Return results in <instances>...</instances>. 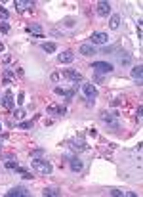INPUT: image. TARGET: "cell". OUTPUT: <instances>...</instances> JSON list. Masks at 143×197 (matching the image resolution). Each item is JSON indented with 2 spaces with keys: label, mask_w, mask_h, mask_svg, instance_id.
<instances>
[{
  "label": "cell",
  "mask_w": 143,
  "mask_h": 197,
  "mask_svg": "<svg viewBox=\"0 0 143 197\" xmlns=\"http://www.w3.org/2000/svg\"><path fill=\"white\" fill-rule=\"evenodd\" d=\"M23 102H25V94H23V92H19V96H17V103H19V105H23Z\"/></svg>",
  "instance_id": "obj_29"
},
{
  "label": "cell",
  "mask_w": 143,
  "mask_h": 197,
  "mask_svg": "<svg viewBox=\"0 0 143 197\" xmlns=\"http://www.w3.org/2000/svg\"><path fill=\"white\" fill-rule=\"evenodd\" d=\"M15 170H17V172H19V174H21V176H23L25 180H31V178H32V174H31V172H29V170H25V168H21V166H17Z\"/></svg>",
  "instance_id": "obj_22"
},
{
  "label": "cell",
  "mask_w": 143,
  "mask_h": 197,
  "mask_svg": "<svg viewBox=\"0 0 143 197\" xmlns=\"http://www.w3.org/2000/svg\"><path fill=\"white\" fill-rule=\"evenodd\" d=\"M32 126V121H25V122H19L17 128H31Z\"/></svg>",
  "instance_id": "obj_28"
},
{
  "label": "cell",
  "mask_w": 143,
  "mask_h": 197,
  "mask_svg": "<svg viewBox=\"0 0 143 197\" xmlns=\"http://www.w3.org/2000/svg\"><path fill=\"white\" fill-rule=\"evenodd\" d=\"M71 149L73 151H82V149H86V142L82 140V138H75V140H71Z\"/></svg>",
  "instance_id": "obj_14"
},
{
  "label": "cell",
  "mask_w": 143,
  "mask_h": 197,
  "mask_svg": "<svg viewBox=\"0 0 143 197\" xmlns=\"http://www.w3.org/2000/svg\"><path fill=\"white\" fill-rule=\"evenodd\" d=\"M8 197H27L29 195V191H27V188H23V186H15V188H12V190L6 193Z\"/></svg>",
  "instance_id": "obj_8"
},
{
  "label": "cell",
  "mask_w": 143,
  "mask_h": 197,
  "mask_svg": "<svg viewBox=\"0 0 143 197\" xmlns=\"http://www.w3.org/2000/svg\"><path fill=\"white\" fill-rule=\"evenodd\" d=\"M117 63L122 65V67H128V65H132V56L128 52H118L117 54Z\"/></svg>",
  "instance_id": "obj_7"
},
{
  "label": "cell",
  "mask_w": 143,
  "mask_h": 197,
  "mask_svg": "<svg viewBox=\"0 0 143 197\" xmlns=\"http://www.w3.org/2000/svg\"><path fill=\"white\" fill-rule=\"evenodd\" d=\"M31 166H32V168H36L40 174H52V165L46 159H42V157L31 159Z\"/></svg>",
  "instance_id": "obj_1"
},
{
  "label": "cell",
  "mask_w": 143,
  "mask_h": 197,
  "mask_svg": "<svg viewBox=\"0 0 143 197\" xmlns=\"http://www.w3.org/2000/svg\"><path fill=\"white\" fill-rule=\"evenodd\" d=\"M113 197H136V193L134 191H128V190H118V188H113L111 191H109Z\"/></svg>",
  "instance_id": "obj_13"
},
{
  "label": "cell",
  "mask_w": 143,
  "mask_h": 197,
  "mask_svg": "<svg viewBox=\"0 0 143 197\" xmlns=\"http://www.w3.org/2000/svg\"><path fill=\"white\" fill-rule=\"evenodd\" d=\"M107 42H109L107 33L95 31V33H92V37H90V44H92V46H105Z\"/></svg>",
  "instance_id": "obj_2"
},
{
  "label": "cell",
  "mask_w": 143,
  "mask_h": 197,
  "mask_svg": "<svg viewBox=\"0 0 143 197\" xmlns=\"http://www.w3.org/2000/svg\"><path fill=\"white\" fill-rule=\"evenodd\" d=\"M141 113H143V107L139 105V107H137V119H141Z\"/></svg>",
  "instance_id": "obj_34"
},
{
  "label": "cell",
  "mask_w": 143,
  "mask_h": 197,
  "mask_svg": "<svg viewBox=\"0 0 143 197\" xmlns=\"http://www.w3.org/2000/svg\"><path fill=\"white\" fill-rule=\"evenodd\" d=\"M0 128H2V124H0Z\"/></svg>",
  "instance_id": "obj_37"
},
{
  "label": "cell",
  "mask_w": 143,
  "mask_h": 197,
  "mask_svg": "<svg viewBox=\"0 0 143 197\" xmlns=\"http://www.w3.org/2000/svg\"><path fill=\"white\" fill-rule=\"evenodd\" d=\"M4 166H6V168H10V170H15V168H17L19 165H17V163H15V161L12 159V157H10V159H8L6 163H4Z\"/></svg>",
  "instance_id": "obj_23"
},
{
  "label": "cell",
  "mask_w": 143,
  "mask_h": 197,
  "mask_svg": "<svg viewBox=\"0 0 143 197\" xmlns=\"http://www.w3.org/2000/svg\"><path fill=\"white\" fill-rule=\"evenodd\" d=\"M118 25H120V15H118V13H115V15L111 17V23H109V27H111L113 31H117Z\"/></svg>",
  "instance_id": "obj_21"
},
{
  "label": "cell",
  "mask_w": 143,
  "mask_h": 197,
  "mask_svg": "<svg viewBox=\"0 0 143 197\" xmlns=\"http://www.w3.org/2000/svg\"><path fill=\"white\" fill-rule=\"evenodd\" d=\"M92 69L99 75V73H105V75H109V73H113L115 71V67H113V63H109V61H93L92 63Z\"/></svg>",
  "instance_id": "obj_3"
},
{
  "label": "cell",
  "mask_w": 143,
  "mask_h": 197,
  "mask_svg": "<svg viewBox=\"0 0 143 197\" xmlns=\"http://www.w3.org/2000/svg\"><path fill=\"white\" fill-rule=\"evenodd\" d=\"M0 147H2V146H0Z\"/></svg>",
  "instance_id": "obj_38"
},
{
  "label": "cell",
  "mask_w": 143,
  "mask_h": 197,
  "mask_svg": "<svg viewBox=\"0 0 143 197\" xmlns=\"http://www.w3.org/2000/svg\"><path fill=\"white\" fill-rule=\"evenodd\" d=\"M101 121L105 122L109 128H113V130H118V115L117 113H101Z\"/></svg>",
  "instance_id": "obj_4"
},
{
  "label": "cell",
  "mask_w": 143,
  "mask_h": 197,
  "mask_svg": "<svg viewBox=\"0 0 143 197\" xmlns=\"http://www.w3.org/2000/svg\"><path fill=\"white\" fill-rule=\"evenodd\" d=\"M56 94H61V96H65V90H63V88H59V86H57V88H56Z\"/></svg>",
  "instance_id": "obj_33"
},
{
  "label": "cell",
  "mask_w": 143,
  "mask_h": 197,
  "mask_svg": "<svg viewBox=\"0 0 143 197\" xmlns=\"http://www.w3.org/2000/svg\"><path fill=\"white\" fill-rule=\"evenodd\" d=\"M0 103H2L6 109H13V105H15V100H13L12 90H6V94L0 98Z\"/></svg>",
  "instance_id": "obj_6"
},
{
  "label": "cell",
  "mask_w": 143,
  "mask_h": 197,
  "mask_svg": "<svg viewBox=\"0 0 143 197\" xmlns=\"http://www.w3.org/2000/svg\"><path fill=\"white\" fill-rule=\"evenodd\" d=\"M13 4H15V8H17L19 12H23V10H25V8H32V6H34V4H32V2H23V0H15V2H13Z\"/></svg>",
  "instance_id": "obj_20"
},
{
  "label": "cell",
  "mask_w": 143,
  "mask_h": 197,
  "mask_svg": "<svg viewBox=\"0 0 143 197\" xmlns=\"http://www.w3.org/2000/svg\"><path fill=\"white\" fill-rule=\"evenodd\" d=\"M2 52H4V44H2V42H0V54H2Z\"/></svg>",
  "instance_id": "obj_36"
},
{
  "label": "cell",
  "mask_w": 143,
  "mask_h": 197,
  "mask_svg": "<svg viewBox=\"0 0 143 197\" xmlns=\"http://www.w3.org/2000/svg\"><path fill=\"white\" fill-rule=\"evenodd\" d=\"M78 54H82V56H93V54H95V46H92L90 42H88V44H82L80 48H78Z\"/></svg>",
  "instance_id": "obj_16"
},
{
  "label": "cell",
  "mask_w": 143,
  "mask_h": 197,
  "mask_svg": "<svg viewBox=\"0 0 143 197\" xmlns=\"http://www.w3.org/2000/svg\"><path fill=\"white\" fill-rule=\"evenodd\" d=\"M27 31L31 33V35H34V37L42 38V33H44V29H42V25H38V23H31V25H27Z\"/></svg>",
  "instance_id": "obj_15"
},
{
  "label": "cell",
  "mask_w": 143,
  "mask_h": 197,
  "mask_svg": "<svg viewBox=\"0 0 143 197\" xmlns=\"http://www.w3.org/2000/svg\"><path fill=\"white\" fill-rule=\"evenodd\" d=\"M82 94L86 96V100H93V98H97V88L92 83H84L82 84Z\"/></svg>",
  "instance_id": "obj_5"
},
{
  "label": "cell",
  "mask_w": 143,
  "mask_h": 197,
  "mask_svg": "<svg viewBox=\"0 0 143 197\" xmlns=\"http://www.w3.org/2000/svg\"><path fill=\"white\" fill-rule=\"evenodd\" d=\"M57 61H59V63H73V61H75V54H73L71 50L63 52V54L57 56Z\"/></svg>",
  "instance_id": "obj_11"
},
{
  "label": "cell",
  "mask_w": 143,
  "mask_h": 197,
  "mask_svg": "<svg viewBox=\"0 0 143 197\" xmlns=\"http://www.w3.org/2000/svg\"><path fill=\"white\" fill-rule=\"evenodd\" d=\"M42 195L44 197H57V195H61V191L57 190V188H44Z\"/></svg>",
  "instance_id": "obj_18"
},
{
  "label": "cell",
  "mask_w": 143,
  "mask_h": 197,
  "mask_svg": "<svg viewBox=\"0 0 143 197\" xmlns=\"http://www.w3.org/2000/svg\"><path fill=\"white\" fill-rule=\"evenodd\" d=\"M42 155H44V149H32V151H31V157H32V159L42 157Z\"/></svg>",
  "instance_id": "obj_25"
},
{
  "label": "cell",
  "mask_w": 143,
  "mask_h": 197,
  "mask_svg": "<svg viewBox=\"0 0 143 197\" xmlns=\"http://www.w3.org/2000/svg\"><path fill=\"white\" fill-rule=\"evenodd\" d=\"M109 13H111V4H109V2H105V0L97 2V15H101V17H107Z\"/></svg>",
  "instance_id": "obj_9"
},
{
  "label": "cell",
  "mask_w": 143,
  "mask_h": 197,
  "mask_svg": "<svg viewBox=\"0 0 143 197\" xmlns=\"http://www.w3.org/2000/svg\"><path fill=\"white\" fill-rule=\"evenodd\" d=\"M65 25H67V27H73V25H75V19H73V17H67V19H65Z\"/></svg>",
  "instance_id": "obj_31"
},
{
  "label": "cell",
  "mask_w": 143,
  "mask_h": 197,
  "mask_svg": "<svg viewBox=\"0 0 143 197\" xmlns=\"http://www.w3.org/2000/svg\"><path fill=\"white\" fill-rule=\"evenodd\" d=\"M73 96H75V90H65V98H67V100H71Z\"/></svg>",
  "instance_id": "obj_30"
},
{
  "label": "cell",
  "mask_w": 143,
  "mask_h": 197,
  "mask_svg": "<svg viewBox=\"0 0 143 197\" xmlns=\"http://www.w3.org/2000/svg\"><path fill=\"white\" fill-rule=\"evenodd\" d=\"M132 79H134V81H137V84L141 83V79H143V67L141 65H136V67H134V69H132Z\"/></svg>",
  "instance_id": "obj_17"
},
{
  "label": "cell",
  "mask_w": 143,
  "mask_h": 197,
  "mask_svg": "<svg viewBox=\"0 0 143 197\" xmlns=\"http://www.w3.org/2000/svg\"><path fill=\"white\" fill-rule=\"evenodd\" d=\"M42 50L46 52V54H54V52L57 50V44H56V42H44V44H42Z\"/></svg>",
  "instance_id": "obj_19"
},
{
  "label": "cell",
  "mask_w": 143,
  "mask_h": 197,
  "mask_svg": "<svg viewBox=\"0 0 143 197\" xmlns=\"http://www.w3.org/2000/svg\"><path fill=\"white\" fill-rule=\"evenodd\" d=\"M137 37L141 38V23H137Z\"/></svg>",
  "instance_id": "obj_35"
},
{
  "label": "cell",
  "mask_w": 143,
  "mask_h": 197,
  "mask_svg": "<svg viewBox=\"0 0 143 197\" xmlns=\"http://www.w3.org/2000/svg\"><path fill=\"white\" fill-rule=\"evenodd\" d=\"M0 17L4 19V21H6V19L10 17V12H8V10H6L4 6H0Z\"/></svg>",
  "instance_id": "obj_24"
},
{
  "label": "cell",
  "mask_w": 143,
  "mask_h": 197,
  "mask_svg": "<svg viewBox=\"0 0 143 197\" xmlns=\"http://www.w3.org/2000/svg\"><path fill=\"white\" fill-rule=\"evenodd\" d=\"M63 77L65 79H69V81H73V83H82V75L80 73H76V71H73V69H65L63 71Z\"/></svg>",
  "instance_id": "obj_10"
},
{
  "label": "cell",
  "mask_w": 143,
  "mask_h": 197,
  "mask_svg": "<svg viewBox=\"0 0 143 197\" xmlns=\"http://www.w3.org/2000/svg\"><path fill=\"white\" fill-rule=\"evenodd\" d=\"M0 33H10V25H8L6 21H2V23H0Z\"/></svg>",
  "instance_id": "obj_27"
},
{
  "label": "cell",
  "mask_w": 143,
  "mask_h": 197,
  "mask_svg": "<svg viewBox=\"0 0 143 197\" xmlns=\"http://www.w3.org/2000/svg\"><path fill=\"white\" fill-rule=\"evenodd\" d=\"M115 50V46H105V48H103V54H107V52H113Z\"/></svg>",
  "instance_id": "obj_32"
},
{
  "label": "cell",
  "mask_w": 143,
  "mask_h": 197,
  "mask_svg": "<svg viewBox=\"0 0 143 197\" xmlns=\"http://www.w3.org/2000/svg\"><path fill=\"white\" fill-rule=\"evenodd\" d=\"M13 117H15V119H23V117H25V111H23V109H15V111H13Z\"/></svg>",
  "instance_id": "obj_26"
},
{
  "label": "cell",
  "mask_w": 143,
  "mask_h": 197,
  "mask_svg": "<svg viewBox=\"0 0 143 197\" xmlns=\"http://www.w3.org/2000/svg\"><path fill=\"white\" fill-rule=\"evenodd\" d=\"M69 166H71L73 172H80L82 168H84V163H82L78 157H71V159H69Z\"/></svg>",
  "instance_id": "obj_12"
}]
</instances>
